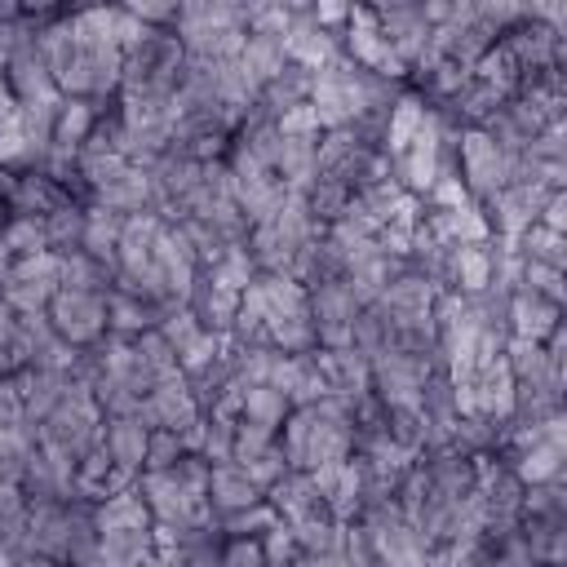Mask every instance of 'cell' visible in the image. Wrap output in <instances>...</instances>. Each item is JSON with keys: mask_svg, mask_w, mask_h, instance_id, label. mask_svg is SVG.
Segmentation results:
<instances>
[{"mask_svg": "<svg viewBox=\"0 0 567 567\" xmlns=\"http://www.w3.org/2000/svg\"><path fill=\"white\" fill-rule=\"evenodd\" d=\"M452 173L470 204H487L496 190L509 186V155L483 128H456L452 137Z\"/></svg>", "mask_w": 567, "mask_h": 567, "instance_id": "1", "label": "cell"}, {"mask_svg": "<svg viewBox=\"0 0 567 567\" xmlns=\"http://www.w3.org/2000/svg\"><path fill=\"white\" fill-rule=\"evenodd\" d=\"M44 328L66 350H93L106 341V297L58 288L44 306Z\"/></svg>", "mask_w": 567, "mask_h": 567, "instance_id": "2", "label": "cell"}, {"mask_svg": "<svg viewBox=\"0 0 567 567\" xmlns=\"http://www.w3.org/2000/svg\"><path fill=\"white\" fill-rule=\"evenodd\" d=\"M266 505V492L248 478V470H239L235 461H221L208 470V487H204V509L217 527H230L239 523L244 514L261 509Z\"/></svg>", "mask_w": 567, "mask_h": 567, "instance_id": "3", "label": "cell"}, {"mask_svg": "<svg viewBox=\"0 0 567 567\" xmlns=\"http://www.w3.org/2000/svg\"><path fill=\"white\" fill-rule=\"evenodd\" d=\"M199 416H204V412H199V399H195V390L186 385L182 372L159 377V381L151 385V394L137 403V421H142L146 430H177V434H186Z\"/></svg>", "mask_w": 567, "mask_h": 567, "instance_id": "4", "label": "cell"}, {"mask_svg": "<svg viewBox=\"0 0 567 567\" xmlns=\"http://www.w3.org/2000/svg\"><path fill=\"white\" fill-rule=\"evenodd\" d=\"M239 301H244V292H239V288H230L226 279H217V275L199 270L195 288H190V297H186V310L195 315L199 332H213V337H230V328H235V315H239Z\"/></svg>", "mask_w": 567, "mask_h": 567, "instance_id": "5", "label": "cell"}, {"mask_svg": "<svg viewBox=\"0 0 567 567\" xmlns=\"http://www.w3.org/2000/svg\"><path fill=\"white\" fill-rule=\"evenodd\" d=\"M102 124V106L89 102V97H58V106L49 111V142L44 151H58V155H80V146L97 133Z\"/></svg>", "mask_w": 567, "mask_h": 567, "instance_id": "6", "label": "cell"}, {"mask_svg": "<svg viewBox=\"0 0 567 567\" xmlns=\"http://www.w3.org/2000/svg\"><path fill=\"white\" fill-rule=\"evenodd\" d=\"M505 328L509 337H527V341H549L554 332H563V306L558 301H545L536 292H523V288H509L505 292Z\"/></svg>", "mask_w": 567, "mask_h": 567, "instance_id": "7", "label": "cell"}, {"mask_svg": "<svg viewBox=\"0 0 567 567\" xmlns=\"http://www.w3.org/2000/svg\"><path fill=\"white\" fill-rule=\"evenodd\" d=\"M159 315H164V306L146 301L142 292H128V288L111 284V292H106V337L137 341L142 332L159 328Z\"/></svg>", "mask_w": 567, "mask_h": 567, "instance_id": "8", "label": "cell"}, {"mask_svg": "<svg viewBox=\"0 0 567 567\" xmlns=\"http://www.w3.org/2000/svg\"><path fill=\"white\" fill-rule=\"evenodd\" d=\"M146 425L137 421V412L128 416H102V452L111 456L115 470H128V474H142V461H146Z\"/></svg>", "mask_w": 567, "mask_h": 567, "instance_id": "9", "label": "cell"}, {"mask_svg": "<svg viewBox=\"0 0 567 567\" xmlns=\"http://www.w3.org/2000/svg\"><path fill=\"white\" fill-rule=\"evenodd\" d=\"M71 204V195L44 173V168H22L13 173V190H9V217H49L53 208Z\"/></svg>", "mask_w": 567, "mask_h": 567, "instance_id": "10", "label": "cell"}, {"mask_svg": "<svg viewBox=\"0 0 567 567\" xmlns=\"http://www.w3.org/2000/svg\"><path fill=\"white\" fill-rule=\"evenodd\" d=\"M235 62H239V71L257 89H266L288 66V40L279 31H244V44H239V58Z\"/></svg>", "mask_w": 567, "mask_h": 567, "instance_id": "11", "label": "cell"}, {"mask_svg": "<svg viewBox=\"0 0 567 567\" xmlns=\"http://www.w3.org/2000/svg\"><path fill=\"white\" fill-rule=\"evenodd\" d=\"M434 297H439V288H434L421 270L399 266L394 279L385 284V292H381L377 306L390 310V315H430V310H434Z\"/></svg>", "mask_w": 567, "mask_h": 567, "instance_id": "12", "label": "cell"}, {"mask_svg": "<svg viewBox=\"0 0 567 567\" xmlns=\"http://www.w3.org/2000/svg\"><path fill=\"white\" fill-rule=\"evenodd\" d=\"M266 505H270V514L288 527V523H297V518H306V514H315V509H323L328 501L319 496V487L310 483V474H284L270 492H266Z\"/></svg>", "mask_w": 567, "mask_h": 567, "instance_id": "13", "label": "cell"}, {"mask_svg": "<svg viewBox=\"0 0 567 567\" xmlns=\"http://www.w3.org/2000/svg\"><path fill=\"white\" fill-rule=\"evenodd\" d=\"M350 199H354V190H350L341 177H332V173H319V177L301 190V204H306V213H310V221H315L319 230L337 226V221L346 217Z\"/></svg>", "mask_w": 567, "mask_h": 567, "instance_id": "14", "label": "cell"}, {"mask_svg": "<svg viewBox=\"0 0 567 567\" xmlns=\"http://www.w3.org/2000/svg\"><path fill=\"white\" fill-rule=\"evenodd\" d=\"M341 532H346V523H337L328 505L315 509V514H306V518H297V523H288L292 549H297L301 558H319V554L341 549Z\"/></svg>", "mask_w": 567, "mask_h": 567, "instance_id": "15", "label": "cell"}, {"mask_svg": "<svg viewBox=\"0 0 567 567\" xmlns=\"http://www.w3.org/2000/svg\"><path fill=\"white\" fill-rule=\"evenodd\" d=\"M120 235H124V217L120 213H111L102 204H84V244H80V252H89L93 261H102V266L115 270Z\"/></svg>", "mask_w": 567, "mask_h": 567, "instance_id": "16", "label": "cell"}, {"mask_svg": "<svg viewBox=\"0 0 567 567\" xmlns=\"http://www.w3.org/2000/svg\"><path fill=\"white\" fill-rule=\"evenodd\" d=\"M310 89H315V71H306V66H297V62H288L261 93H257V102L279 120L284 111H292V106H306L310 102Z\"/></svg>", "mask_w": 567, "mask_h": 567, "instance_id": "17", "label": "cell"}, {"mask_svg": "<svg viewBox=\"0 0 567 567\" xmlns=\"http://www.w3.org/2000/svg\"><path fill=\"white\" fill-rule=\"evenodd\" d=\"M292 412V399L284 385H244V408H239V421H252V425H266L279 434V425L288 421Z\"/></svg>", "mask_w": 567, "mask_h": 567, "instance_id": "18", "label": "cell"}, {"mask_svg": "<svg viewBox=\"0 0 567 567\" xmlns=\"http://www.w3.org/2000/svg\"><path fill=\"white\" fill-rule=\"evenodd\" d=\"M40 226H44V248L53 252V257H66V252H80V244H84V204H62V208H53L49 217H40Z\"/></svg>", "mask_w": 567, "mask_h": 567, "instance_id": "19", "label": "cell"}, {"mask_svg": "<svg viewBox=\"0 0 567 567\" xmlns=\"http://www.w3.org/2000/svg\"><path fill=\"white\" fill-rule=\"evenodd\" d=\"M385 412V439L408 452V456H421L425 443H430V425H425V412L421 408H381Z\"/></svg>", "mask_w": 567, "mask_h": 567, "instance_id": "20", "label": "cell"}, {"mask_svg": "<svg viewBox=\"0 0 567 567\" xmlns=\"http://www.w3.org/2000/svg\"><path fill=\"white\" fill-rule=\"evenodd\" d=\"M514 252L523 261H540V266H554V270H567V235H554L545 226H527L518 239H514Z\"/></svg>", "mask_w": 567, "mask_h": 567, "instance_id": "21", "label": "cell"}, {"mask_svg": "<svg viewBox=\"0 0 567 567\" xmlns=\"http://www.w3.org/2000/svg\"><path fill=\"white\" fill-rule=\"evenodd\" d=\"M0 252L4 257H40V252H49L44 248V226H40V217H4V226H0Z\"/></svg>", "mask_w": 567, "mask_h": 567, "instance_id": "22", "label": "cell"}, {"mask_svg": "<svg viewBox=\"0 0 567 567\" xmlns=\"http://www.w3.org/2000/svg\"><path fill=\"white\" fill-rule=\"evenodd\" d=\"M518 518H545V523H567V487L563 483H536L523 487Z\"/></svg>", "mask_w": 567, "mask_h": 567, "instance_id": "23", "label": "cell"}, {"mask_svg": "<svg viewBox=\"0 0 567 567\" xmlns=\"http://www.w3.org/2000/svg\"><path fill=\"white\" fill-rule=\"evenodd\" d=\"M261 536L257 532H221L217 567H266V540Z\"/></svg>", "mask_w": 567, "mask_h": 567, "instance_id": "24", "label": "cell"}, {"mask_svg": "<svg viewBox=\"0 0 567 567\" xmlns=\"http://www.w3.org/2000/svg\"><path fill=\"white\" fill-rule=\"evenodd\" d=\"M275 447V430L266 425H252V421H235V434H230V461L239 470H248L257 456H266Z\"/></svg>", "mask_w": 567, "mask_h": 567, "instance_id": "25", "label": "cell"}, {"mask_svg": "<svg viewBox=\"0 0 567 567\" xmlns=\"http://www.w3.org/2000/svg\"><path fill=\"white\" fill-rule=\"evenodd\" d=\"M186 452H190V447H186V439H182L177 430H151V434H146V461H142V474H164V470H173Z\"/></svg>", "mask_w": 567, "mask_h": 567, "instance_id": "26", "label": "cell"}, {"mask_svg": "<svg viewBox=\"0 0 567 567\" xmlns=\"http://www.w3.org/2000/svg\"><path fill=\"white\" fill-rule=\"evenodd\" d=\"M514 288L536 292V297H545V301H558V306H563V270H554V266H540V261H523V257H518Z\"/></svg>", "mask_w": 567, "mask_h": 567, "instance_id": "27", "label": "cell"}, {"mask_svg": "<svg viewBox=\"0 0 567 567\" xmlns=\"http://www.w3.org/2000/svg\"><path fill=\"white\" fill-rule=\"evenodd\" d=\"M133 350H137V359H142L155 377H173V372H177V350H173V341H168L159 328L142 332V337L133 341Z\"/></svg>", "mask_w": 567, "mask_h": 567, "instance_id": "28", "label": "cell"}, {"mask_svg": "<svg viewBox=\"0 0 567 567\" xmlns=\"http://www.w3.org/2000/svg\"><path fill=\"white\" fill-rule=\"evenodd\" d=\"M13 567H62V563H53V558H44V554H31V549H22Z\"/></svg>", "mask_w": 567, "mask_h": 567, "instance_id": "29", "label": "cell"}]
</instances>
